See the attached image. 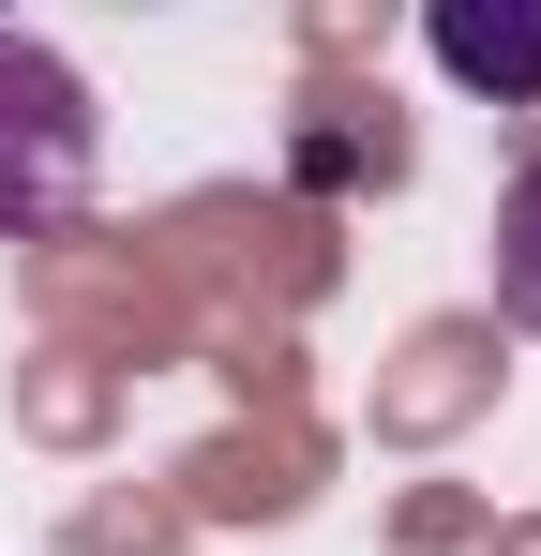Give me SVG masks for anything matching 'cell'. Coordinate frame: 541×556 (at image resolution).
<instances>
[{"label": "cell", "instance_id": "3957f363", "mask_svg": "<svg viewBox=\"0 0 541 556\" xmlns=\"http://www.w3.org/2000/svg\"><path fill=\"white\" fill-rule=\"evenodd\" d=\"M496 316H512V331H541V166L496 195Z\"/></svg>", "mask_w": 541, "mask_h": 556}, {"label": "cell", "instance_id": "6da1fadb", "mask_svg": "<svg viewBox=\"0 0 541 556\" xmlns=\"http://www.w3.org/2000/svg\"><path fill=\"white\" fill-rule=\"evenodd\" d=\"M90 181V91L61 46L0 30V226H61Z\"/></svg>", "mask_w": 541, "mask_h": 556}, {"label": "cell", "instance_id": "7a4b0ae2", "mask_svg": "<svg viewBox=\"0 0 541 556\" xmlns=\"http://www.w3.org/2000/svg\"><path fill=\"white\" fill-rule=\"evenodd\" d=\"M422 46H437V76H466V91H496V105H541V0H527V15L437 0V15H422Z\"/></svg>", "mask_w": 541, "mask_h": 556}]
</instances>
